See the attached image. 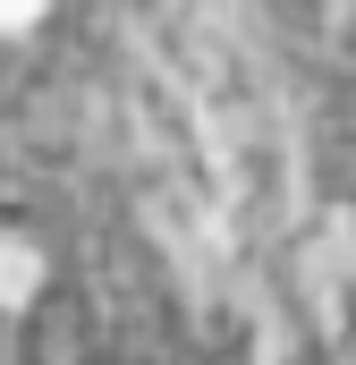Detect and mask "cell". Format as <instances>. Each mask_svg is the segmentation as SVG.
I'll list each match as a JSON object with an SVG mask.
<instances>
[{
    "label": "cell",
    "instance_id": "cell-1",
    "mask_svg": "<svg viewBox=\"0 0 356 365\" xmlns=\"http://www.w3.org/2000/svg\"><path fill=\"white\" fill-rule=\"evenodd\" d=\"M305 272H314V297H323L340 365H356V221H331V238L305 255Z\"/></svg>",
    "mask_w": 356,
    "mask_h": 365
},
{
    "label": "cell",
    "instance_id": "cell-2",
    "mask_svg": "<svg viewBox=\"0 0 356 365\" xmlns=\"http://www.w3.org/2000/svg\"><path fill=\"white\" fill-rule=\"evenodd\" d=\"M34 289H43V247L0 221V306H26Z\"/></svg>",
    "mask_w": 356,
    "mask_h": 365
},
{
    "label": "cell",
    "instance_id": "cell-3",
    "mask_svg": "<svg viewBox=\"0 0 356 365\" xmlns=\"http://www.w3.org/2000/svg\"><path fill=\"white\" fill-rule=\"evenodd\" d=\"M17 9H26V0H0V26H9V17H17Z\"/></svg>",
    "mask_w": 356,
    "mask_h": 365
}]
</instances>
